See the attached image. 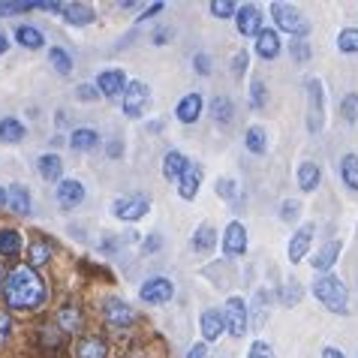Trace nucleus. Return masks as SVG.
Instances as JSON below:
<instances>
[{
	"label": "nucleus",
	"mask_w": 358,
	"mask_h": 358,
	"mask_svg": "<svg viewBox=\"0 0 358 358\" xmlns=\"http://www.w3.org/2000/svg\"><path fill=\"white\" fill-rule=\"evenodd\" d=\"M3 304L9 310H39L45 304V283L34 268L27 265H18L13 271H6V280H3Z\"/></svg>",
	"instance_id": "f257e3e1"
},
{
	"label": "nucleus",
	"mask_w": 358,
	"mask_h": 358,
	"mask_svg": "<svg viewBox=\"0 0 358 358\" xmlns=\"http://www.w3.org/2000/svg\"><path fill=\"white\" fill-rule=\"evenodd\" d=\"M313 295H316V301H320L325 310H331V313H346L350 310V292H346V283L341 280V277H334V274L316 277Z\"/></svg>",
	"instance_id": "f03ea898"
},
{
	"label": "nucleus",
	"mask_w": 358,
	"mask_h": 358,
	"mask_svg": "<svg viewBox=\"0 0 358 358\" xmlns=\"http://www.w3.org/2000/svg\"><path fill=\"white\" fill-rule=\"evenodd\" d=\"M271 18L277 22V27H280V31L292 34L295 39H301V36L310 34V22H307V18L298 13L295 6H289V3H280V0H277V3H271Z\"/></svg>",
	"instance_id": "7ed1b4c3"
},
{
	"label": "nucleus",
	"mask_w": 358,
	"mask_h": 358,
	"mask_svg": "<svg viewBox=\"0 0 358 358\" xmlns=\"http://www.w3.org/2000/svg\"><path fill=\"white\" fill-rule=\"evenodd\" d=\"M325 127V91L320 78H307V130L320 133Z\"/></svg>",
	"instance_id": "20e7f679"
},
{
	"label": "nucleus",
	"mask_w": 358,
	"mask_h": 358,
	"mask_svg": "<svg viewBox=\"0 0 358 358\" xmlns=\"http://www.w3.org/2000/svg\"><path fill=\"white\" fill-rule=\"evenodd\" d=\"M223 322H226V331L232 337H244L247 334V325H250V307L241 295H232L223 307Z\"/></svg>",
	"instance_id": "39448f33"
},
{
	"label": "nucleus",
	"mask_w": 358,
	"mask_h": 358,
	"mask_svg": "<svg viewBox=\"0 0 358 358\" xmlns=\"http://www.w3.org/2000/svg\"><path fill=\"white\" fill-rule=\"evenodd\" d=\"M121 106L127 117H142L151 106V87L145 82H127L124 94H121Z\"/></svg>",
	"instance_id": "423d86ee"
},
{
	"label": "nucleus",
	"mask_w": 358,
	"mask_h": 358,
	"mask_svg": "<svg viewBox=\"0 0 358 358\" xmlns=\"http://www.w3.org/2000/svg\"><path fill=\"white\" fill-rule=\"evenodd\" d=\"M151 211V199L142 196V193H133V196H121L112 202V214L117 217V220L124 223H136L142 220V217Z\"/></svg>",
	"instance_id": "0eeeda50"
},
{
	"label": "nucleus",
	"mask_w": 358,
	"mask_h": 358,
	"mask_svg": "<svg viewBox=\"0 0 358 358\" xmlns=\"http://www.w3.org/2000/svg\"><path fill=\"white\" fill-rule=\"evenodd\" d=\"M103 320L112 331H127L133 322H136V310L124 298H106L103 301Z\"/></svg>",
	"instance_id": "6e6552de"
},
{
	"label": "nucleus",
	"mask_w": 358,
	"mask_h": 358,
	"mask_svg": "<svg viewBox=\"0 0 358 358\" xmlns=\"http://www.w3.org/2000/svg\"><path fill=\"white\" fill-rule=\"evenodd\" d=\"M175 295V283L169 280V277H151V280H145V286L138 289V298H142L145 304H166L172 301Z\"/></svg>",
	"instance_id": "1a4fd4ad"
},
{
	"label": "nucleus",
	"mask_w": 358,
	"mask_h": 358,
	"mask_svg": "<svg viewBox=\"0 0 358 358\" xmlns=\"http://www.w3.org/2000/svg\"><path fill=\"white\" fill-rule=\"evenodd\" d=\"M235 27H238V34H241V36H259V31L265 27L259 6H256V3H241V6H238Z\"/></svg>",
	"instance_id": "9d476101"
},
{
	"label": "nucleus",
	"mask_w": 358,
	"mask_h": 358,
	"mask_svg": "<svg viewBox=\"0 0 358 358\" xmlns=\"http://www.w3.org/2000/svg\"><path fill=\"white\" fill-rule=\"evenodd\" d=\"M57 205L64 208V211H76L78 205L85 202V184L76 181V178H66V181H57Z\"/></svg>",
	"instance_id": "9b49d317"
},
{
	"label": "nucleus",
	"mask_w": 358,
	"mask_h": 358,
	"mask_svg": "<svg viewBox=\"0 0 358 358\" xmlns=\"http://www.w3.org/2000/svg\"><path fill=\"white\" fill-rule=\"evenodd\" d=\"M96 91L99 96H108V99H115V96H121L124 94V87H127V76H124V69H103V73L96 76Z\"/></svg>",
	"instance_id": "f8f14e48"
},
{
	"label": "nucleus",
	"mask_w": 358,
	"mask_h": 358,
	"mask_svg": "<svg viewBox=\"0 0 358 358\" xmlns=\"http://www.w3.org/2000/svg\"><path fill=\"white\" fill-rule=\"evenodd\" d=\"M202 166L199 163H187V169L181 172V178H178V196L184 199V202H193L199 187H202Z\"/></svg>",
	"instance_id": "ddd939ff"
},
{
	"label": "nucleus",
	"mask_w": 358,
	"mask_h": 358,
	"mask_svg": "<svg viewBox=\"0 0 358 358\" xmlns=\"http://www.w3.org/2000/svg\"><path fill=\"white\" fill-rule=\"evenodd\" d=\"M61 18L69 24V27H87V24H94V6L91 3H82V0H76V3H64L61 6Z\"/></svg>",
	"instance_id": "4468645a"
},
{
	"label": "nucleus",
	"mask_w": 358,
	"mask_h": 358,
	"mask_svg": "<svg viewBox=\"0 0 358 358\" xmlns=\"http://www.w3.org/2000/svg\"><path fill=\"white\" fill-rule=\"evenodd\" d=\"M223 253L226 256H244L247 253V229L244 223L232 220L223 232Z\"/></svg>",
	"instance_id": "2eb2a0df"
},
{
	"label": "nucleus",
	"mask_w": 358,
	"mask_h": 358,
	"mask_svg": "<svg viewBox=\"0 0 358 358\" xmlns=\"http://www.w3.org/2000/svg\"><path fill=\"white\" fill-rule=\"evenodd\" d=\"M313 232H316V226L313 223H304L298 232L292 235V241H289V262L295 265V262H301L307 253H310V244H313Z\"/></svg>",
	"instance_id": "dca6fc26"
},
{
	"label": "nucleus",
	"mask_w": 358,
	"mask_h": 358,
	"mask_svg": "<svg viewBox=\"0 0 358 358\" xmlns=\"http://www.w3.org/2000/svg\"><path fill=\"white\" fill-rule=\"evenodd\" d=\"M341 250H343V244L341 241H328V244H322L320 250H316V256L310 259V268L313 271H320V274H328L334 268V262L341 259Z\"/></svg>",
	"instance_id": "f3484780"
},
{
	"label": "nucleus",
	"mask_w": 358,
	"mask_h": 358,
	"mask_svg": "<svg viewBox=\"0 0 358 358\" xmlns=\"http://www.w3.org/2000/svg\"><path fill=\"white\" fill-rule=\"evenodd\" d=\"M202 106H205L202 94L193 91V94H187V96L181 99V103H178L175 117H178L181 124H196V121H199V115H202Z\"/></svg>",
	"instance_id": "a211bd4d"
},
{
	"label": "nucleus",
	"mask_w": 358,
	"mask_h": 358,
	"mask_svg": "<svg viewBox=\"0 0 358 358\" xmlns=\"http://www.w3.org/2000/svg\"><path fill=\"white\" fill-rule=\"evenodd\" d=\"M256 55L262 61H274L280 55V36H277L274 27H262L259 31V36H256Z\"/></svg>",
	"instance_id": "6ab92c4d"
},
{
	"label": "nucleus",
	"mask_w": 358,
	"mask_h": 358,
	"mask_svg": "<svg viewBox=\"0 0 358 358\" xmlns=\"http://www.w3.org/2000/svg\"><path fill=\"white\" fill-rule=\"evenodd\" d=\"M82 325H85V320H82V310H78L76 304H64L61 310H57V331L61 334H78Z\"/></svg>",
	"instance_id": "aec40b11"
},
{
	"label": "nucleus",
	"mask_w": 358,
	"mask_h": 358,
	"mask_svg": "<svg viewBox=\"0 0 358 358\" xmlns=\"http://www.w3.org/2000/svg\"><path fill=\"white\" fill-rule=\"evenodd\" d=\"M6 208H9L13 214H22V217L31 214V193H27V187L9 184V187H6Z\"/></svg>",
	"instance_id": "412c9836"
},
{
	"label": "nucleus",
	"mask_w": 358,
	"mask_h": 358,
	"mask_svg": "<svg viewBox=\"0 0 358 358\" xmlns=\"http://www.w3.org/2000/svg\"><path fill=\"white\" fill-rule=\"evenodd\" d=\"M106 355H108V346L96 334H87L76 343V358H106Z\"/></svg>",
	"instance_id": "4be33fe9"
},
{
	"label": "nucleus",
	"mask_w": 358,
	"mask_h": 358,
	"mask_svg": "<svg viewBox=\"0 0 358 358\" xmlns=\"http://www.w3.org/2000/svg\"><path fill=\"white\" fill-rule=\"evenodd\" d=\"M36 172L43 181H61V175H64V160L57 154H43L36 160Z\"/></svg>",
	"instance_id": "5701e85b"
},
{
	"label": "nucleus",
	"mask_w": 358,
	"mask_h": 358,
	"mask_svg": "<svg viewBox=\"0 0 358 358\" xmlns=\"http://www.w3.org/2000/svg\"><path fill=\"white\" fill-rule=\"evenodd\" d=\"M69 148L73 151H94V148H99V133L91 127H76L69 136Z\"/></svg>",
	"instance_id": "b1692460"
},
{
	"label": "nucleus",
	"mask_w": 358,
	"mask_h": 358,
	"mask_svg": "<svg viewBox=\"0 0 358 358\" xmlns=\"http://www.w3.org/2000/svg\"><path fill=\"white\" fill-rule=\"evenodd\" d=\"M15 43L22 45V48H31V52H39V48H43V43H45V36H43V31H39V27H34V24H18V27H15Z\"/></svg>",
	"instance_id": "393cba45"
},
{
	"label": "nucleus",
	"mask_w": 358,
	"mask_h": 358,
	"mask_svg": "<svg viewBox=\"0 0 358 358\" xmlns=\"http://www.w3.org/2000/svg\"><path fill=\"white\" fill-rule=\"evenodd\" d=\"M52 250L55 247L48 244V241H43V238H36V241H31L27 244V268H43L48 259H52Z\"/></svg>",
	"instance_id": "a878e982"
},
{
	"label": "nucleus",
	"mask_w": 358,
	"mask_h": 358,
	"mask_svg": "<svg viewBox=\"0 0 358 358\" xmlns=\"http://www.w3.org/2000/svg\"><path fill=\"white\" fill-rule=\"evenodd\" d=\"M322 181V172H320V166L310 163V160H304L301 166H298V187H301L304 193H313L316 187H320Z\"/></svg>",
	"instance_id": "bb28decb"
},
{
	"label": "nucleus",
	"mask_w": 358,
	"mask_h": 358,
	"mask_svg": "<svg viewBox=\"0 0 358 358\" xmlns=\"http://www.w3.org/2000/svg\"><path fill=\"white\" fill-rule=\"evenodd\" d=\"M190 247H193L196 253H211L214 247H217V229H214L211 223H202V226L196 229Z\"/></svg>",
	"instance_id": "cd10ccee"
},
{
	"label": "nucleus",
	"mask_w": 358,
	"mask_h": 358,
	"mask_svg": "<svg viewBox=\"0 0 358 358\" xmlns=\"http://www.w3.org/2000/svg\"><path fill=\"white\" fill-rule=\"evenodd\" d=\"M199 325H202L205 341H220V334H223V328H226L220 310H205L202 320H199Z\"/></svg>",
	"instance_id": "c85d7f7f"
},
{
	"label": "nucleus",
	"mask_w": 358,
	"mask_h": 358,
	"mask_svg": "<svg viewBox=\"0 0 358 358\" xmlns=\"http://www.w3.org/2000/svg\"><path fill=\"white\" fill-rule=\"evenodd\" d=\"M187 157L181 154V151H166L163 154V178L166 181H178V178H181V172L187 169Z\"/></svg>",
	"instance_id": "c756f323"
},
{
	"label": "nucleus",
	"mask_w": 358,
	"mask_h": 358,
	"mask_svg": "<svg viewBox=\"0 0 358 358\" xmlns=\"http://www.w3.org/2000/svg\"><path fill=\"white\" fill-rule=\"evenodd\" d=\"M24 142V124L18 117H3L0 121V145H18Z\"/></svg>",
	"instance_id": "7c9ffc66"
},
{
	"label": "nucleus",
	"mask_w": 358,
	"mask_h": 358,
	"mask_svg": "<svg viewBox=\"0 0 358 358\" xmlns=\"http://www.w3.org/2000/svg\"><path fill=\"white\" fill-rule=\"evenodd\" d=\"M22 232L18 229H0V256H6V259H13V256L22 253Z\"/></svg>",
	"instance_id": "2f4dec72"
},
{
	"label": "nucleus",
	"mask_w": 358,
	"mask_h": 358,
	"mask_svg": "<svg viewBox=\"0 0 358 358\" xmlns=\"http://www.w3.org/2000/svg\"><path fill=\"white\" fill-rule=\"evenodd\" d=\"M244 145H247L250 154L262 157V154H268V133L262 130V127H250V130L244 133Z\"/></svg>",
	"instance_id": "473e14b6"
},
{
	"label": "nucleus",
	"mask_w": 358,
	"mask_h": 358,
	"mask_svg": "<svg viewBox=\"0 0 358 358\" xmlns=\"http://www.w3.org/2000/svg\"><path fill=\"white\" fill-rule=\"evenodd\" d=\"M211 115H214V121L217 124H232V117H235V106H232V99L229 96H214L211 99Z\"/></svg>",
	"instance_id": "72a5a7b5"
},
{
	"label": "nucleus",
	"mask_w": 358,
	"mask_h": 358,
	"mask_svg": "<svg viewBox=\"0 0 358 358\" xmlns=\"http://www.w3.org/2000/svg\"><path fill=\"white\" fill-rule=\"evenodd\" d=\"M341 178L350 190H358V154H346L341 160Z\"/></svg>",
	"instance_id": "f704fd0d"
},
{
	"label": "nucleus",
	"mask_w": 358,
	"mask_h": 358,
	"mask_svg": "<svg viewBox=\"0 0 358 358\" xmlns=\"http://www.w3.org/2000/svg\"><path fill=\"white\" fill-rule=\"evenodd\" d=\"M48 64H52L61 76L73 73V57H69V52H66V48H61V45H55L52 52H48Z\"/></svg>",
	"instance_id": "c9c22d12"
},
{
	"label": "nucleus",
	"mask_w": 358,
	"mask_h": 358,
	"mask_svg": "<svg viewBox=\"0 0 358 358\" xmlns=\"http://www.w3.org/2000/svg\"><path fill=\"white\" fill-rule=\"evenodd\" d=\"M337 48L346 55H358V27H343L337 34Z\"/></svg>",
	"instance_id": "e433bc0d"
},
{
	"label": "nucleus",
	"mask_w": 358,
	"mask_h": 358,
	"mask_svg": "<svg viewBox=\"0 0 358 358\" xmlns=\"http://www.w3.org/2000/svg\"><path fill=\"white\" fill-rule=\"evenodd\" d=\"M208 9H211L214 18H235L238 3H232V0H211V3H208Z\"/></svg>",
	"instance_id": "4c0bfd02"
},
{
	"label": "nucleus",
	"mask_w": 358,
	"mask_h": 358,
	"mask_svg": "<svg viewBox=\"0 0 358 358\" xmlns=\"http://www.w3.org/2000/svg\"><path fill=\"white\" fill-rule=\"evenodd\" d=\"M298 301H301V283H298V280L286 283L283 289H280V304L283 307H295Z\"/></svg>",
	"instance_id": "58836bf2"
},
{
	"label": "nucleus",
	"mask_w": 358,
	"mask_h": 358,
	"mask_svg": "<svg viewBox=\"0 0 358 358\" xmlns=\"http://www.w3.org/2000/svg\"><path fill=\"white\" fill-rule=\"evenodd\" d=\"M341 115H343V121H350V124L358 121V94H346L341 99Z\"/></svg>",
	"instance_id": "ea45409f"
},
{
	"label": "nucleus",
	"mask_w": 358,
	"mask_h": 358,
	"mask_svg": "<svg viewBox=\"0 0 358 358\" xmlns=\"http://www.w3.org/2000/svg\"><path fill=\"white\" fill-rule=\"evenodd\" d=\"M217 196L226 199V202H235L238 199V184L232 178H217Z\"/></svg>",
	"instance_id": "a19ab883"
},
{
	"label": "nucleus",
	"mask_w": 358,
	"mask_h": 358,
	"mask_svg": "<svg viewBox=\"0 0 358 358\" xmlns=\"http://www.w3.org/2000/svg\"><path fill=\"white\" fill-rule=\"evenodd\" d=\"M265 96H268V91H265V82H262V78H253V85H250V99H253V108H265Z\"/></svg>",
	"instance_id": "79ce46f5"
},
{
	"label": "nucleus",
	"mask_w": 358,
	"mask_h": 358,
	"mask_svg": "<svg viewBox=\"0 0 358 358\" xmlns=\"http://www.w3.org/2000/svg\"><path fill=\"white\" fill-rule=\"evenodd\" d=\"M247 64H250V55H247L244 48H241V52H235V57H232V76L241 78L247 73Z\"/></svg>",
	"instance_id": "37998d69"
},
{
	"label": "nucleus",
	"mask_w": 358,
	"mask_h": 358,
	"mask_svg": "<svg viewBox=\"0 0 358 358\" xmlns=\"http://www.w3.org/2000/svg\"><path fill=\"white\" fill-rule=\"evenodd\" d=\"M298 214H301V205L292 202V199H286V202L280 205V220L292 223V220H298Z\"/></svg>",
	"instance_id": "c03bdc74"
},
{
	"label": "nucleus",
	"mask_w": 358,
	"mask_h": 358,
	"mask_svg": "<svg viewBox=\"0 0 358 358\" xmlns=\"http://www.w3.org/2000/svg\"><path fill=\"white\" fill-rule=\"evenodd\" d=\"M31 9H34L31 0L27 3H9L6 0V3H0V15H22V13H31Z\"/></svg>",
	"instance_id": "a18cd8bd"
},
{
	"label": "nucleus",
	"mask_w": 358,
	"mask_h": 358,
	"mask_svg": "<svg viewBox=\"0 0 358 358\" xmlns=\"http://www.w3.org/2000/svg\"><path fill=\"white\" fill-rule=\"evenodd\" d=\"M76 99H82V103H96L99 91H96L94 85H78V87H76Z\"/></svg>",
	"instance_id": "49530a36"
},
{
	"label": "nucleus",
	"mask_w": 358,
	"mask_h": 358,
	"mask_svg": "<svg viewBox=\"0 0 358 358\" xmlns=\"http://www.w3.org/2000/svg\"><path fill=\"white\" fill-rule=\"evenodd\" d=\"M247 358H274V350L268 346L265 341H253L250 352H247Z\"/></svg>",
	"instance_id": "de8ad7c7"
},
{
	"label": "nucleus",
	"mask_w": 358,
	"mask_h": 358,
	"mask_svg": "<svg viewBox=\"0 0 358 358\" xmlns=\"http://www.w3.org/2000/svg\"><path fill=\"white\" fill-rule=\"evenodd\" d=\"M13 337V316L9 310H0V343H6Z\"/></svg>",
	"instance_id": "09e8293b"
},
{
	"label": "nucleus",
	"mask_w": 358,
	"mask_h": 358,
	"mask_svg": "<svg viewBox=\"0 0 358 358\" xmlns=\"http://www.w3.org/2000/svg\"><path fill=\"white\" fill-rule=\"evenodd\" d=\"M193 66H196L199 76H211V57H208V55H196L193 57Z\"/></svg>",
	"instance_id": "8fccbe9b"
},
{
	"label": "nucleus",
	"mask_w": 358,
	"mask_h": 358,
	"mask_svg": "<svg viewBox=\"0 0 358 358\" xmlns=\"http://www.w3.org/2000/svg\"><path fill=\"white\" fill-rule=\"evenodd\" d=\"M292 57L295 61H307V43L304 39H295L292 43Z\"/></svg>",
	"instance_id": "3c124183"
},
{
	"label": "nucleus",
	"mask_w": 358,
	"mask_h": 358,
	"mask_svg": "<svg viewBox=\"0 0 358 358\" xmlns=\"http://www.w3.org/2000/svg\"><path fill=\"white\" fill-rule=\"evenodd\" d=\"M160 247H163V238L160 235L145 238V253H154V250H160Z\"/></svg>",
	"instance_id": "603ef678"
},
{
	"label": "nucleus",
	"mask_w": 358,
	"mask_h": 358,
	"mask_svg": "<svg viewBox=\"0 0 358 358\" xmlns=\"http://www.w3.org/2000/svg\"><path fill=\"white\" fill-rule=\"evenodd\" d=\"M187 358H208V346L205 343H193L190 352H187Z\"/></svg>",
	"instance_id": "864d4df0"
},
{
	"label": "nucleus",
	"mask_w": 358,
	"mask_h": 358,
	"mask_svg": "<svg viewBox=\"0 0 358 358\" xmlns=\"http://www.w3.org/2000/svg\"><path fill=\"white\" fill-rule=\"evenodd\" d=\"M169 39H172V31H169V27H163V31L154 34V45H166Z\"/></svg>",
	"instance_id": "5fc2aeb1"
},
{
	"label": "nucleus",
	"mask_w": 358,
	"mask_h": 358,
	"mask_svg": "<svg viewBox=\"0 0 358 358\" xmlns=\"http://www.w3.org/2000/svg\"><path fill=\"white\" fill-rule=\"evenodd\" d=\"M163 9H166V3H151V6H148L145 13H142V18H138V22H145V18H151V15H157V13H163Z\"/></svg>",
	"instance_id": "6e6d98bb"
},
{
	"label": "nucleus",
	"mask_w": 358,
	"mask_h": 358,
	"mask_svg": "<svg viewBox=\"0 0 358 358\" xmlns=\"http://www.w3.org/2000/svg\"><path fill=\"white\" fill-rule=\"evenodd\" d=\"M322 358H346V355L337 350V346H325V350H322Z\"/></svg>",
	"instance_id": "4d7b16f0"
},
{
	"label": "nucleus",
	"mask_w": 358,
	"mask_h": 358,
	"mask_svg": "<svg viewBox=\"0 0 358 358\" xmlns=\"http://www.w3.org/2000/svg\"><path fill=\"white\" fill-rule=\"evenodd\" d=\"M6 48H9V36H6L3 27H0V55H6Z\"/></svg>",
	"instance_id": "13d9d810"
},
{
	"label": "nucleus",
	"mask_w": 358,
	"mask_h": 358,
	"mask_svg": "<svg viewBox=\"0 0 358 358\" xmlns=\"http://www.w3.org/2000/svg\"><path fill=\"white\" fill-rule=\"evenodd\" d=\"M121 154H124V148L117 145V142H112V145H108V157H121Z\"/></svg>",
	"instance_id": "bf43d9fd"
},
{
	"label": "nucleus",
	"mask_w": 358,
	"mask_h": 358,
	"mask_svg": "<svg viewBox=\"0 0 358 358\" xmlns=\"http://www.w3.org/2000/svg\"><path fill=\"white\" fill-rule=\"evenodd\" d=\"M3 205H6V190L0 187V208H3Z\"/></svg>",
	"instance_id": "052dcab7"
},
{
	"label": "nucleus",
	"mask_w": 358,
	"mask_h": 358,
	"mask_svg": "<svg viewBox=\"0 0 358 358\" xmlns=\"http://www.w3.org/2000/svg\"><path fill=\"white\" fill-rule=\"evenodd\" d=\"M3 280H6V271H3V262H0V286H3Z\"/></svg>",
	"instance_id": "680f3d73"
}]
</instances>
